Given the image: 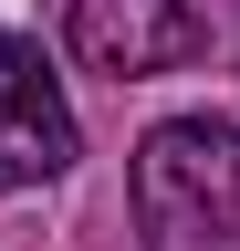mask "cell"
I'll list each match as a JSON object with an SVG mask.
<instances>
[{
	"label": "cell",
	"instance_id": "cell-2",
	"mask_svg": "<svg viewBox=\"0 0 240 251\" xmlns=\"http://www.w3.org/2000/svg\"><path fill=\"white\" fill-rule=\"evenodd\" d=\"M73 157H84V126L63 105V84H52L42 42L0 31V188H42V178H63Z\"/></svg>",
	"mask_w": 240,
	"mask_h": 251
},
{
	"label": "cell",
	"instance_id": "cell-1",
	"mask_svg": "<svg viewBox=\"0 0 240 251\" xmlns=\"http://www.w3.org/2000/svg\"><path fill=\"white\" fill-rule=\"evenodd\" d=\"M136 230L146 251H240V126L167 115L136 136Z\"/></svg>",
	"mask_w": 240,
	"mask_h": 251
},
{
	"label": "cell",
	"instance_id": "cell-3",
	"mask_svg": "<svg viewBox=\"0 0 240 251\" xmlns=\"http://www.w3.org/2000/svg\"><path fill=\"white\" fill-rule=\"evenodd\" d=\"M73 52L115 84H146V74H177L198 52V11L188 0H73Z\"/></svg>",
	"mask_w": 240,
	"mask_h": 251
}]
</instances>
